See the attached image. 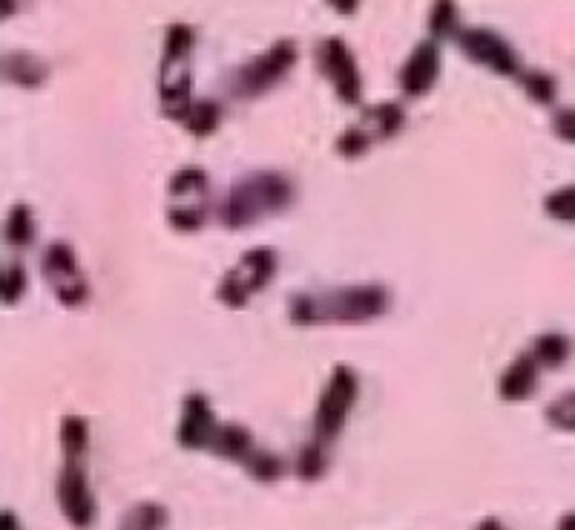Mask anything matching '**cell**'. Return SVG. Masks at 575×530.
<instances>
[{
    "mask_svg": "<svg viewBox=\"0 0 575 530\" xmlns=\"http://www.w3.org/2000/svg\"><path fill=\"white\" fill-rule=\"evenodd\" d=\"M388 295L383 286H349L328 292H306L291 297V320L297 326L365 324L386 311Z\"/></svg>",
    "mask_w": 575,
    "mask_h": 530,
    "instance_id": "cell-1",
    "label": "cell"
},
{
    "mask_svg": "<svg viewBox=\"0 0 575 530\" xmlns=\"http://www.w3.org/2000/svg\"><path fill=\"white\" fill-rule=\"evenodd\" d=\"M294 188L283 173H251L225 193L219 220L225 229H248L270 214H283L291 205Z\"/></svg>",
    "mask_w": 575,
    "mask_h": 530,
    "instance_id": "cell-2",
    "label": "cell"
},
{
    "mask_svg": "<svg viewBox=\"0 0 575 530\" xmlns=\"http://www.w3.org/2000/svg\"><path fill=\"white\" fill-rule=\"evenodd\" d=\"M193 50V30L188 23H173L164 35V55H161V107L170 118L184 121L190 110V70L188 59Z\"/></svg>",
    "mask_w": 575,
    "mask_h": 530,
    "instance_id": "cell-3",
    "label": "cell"
},
{
    "mask_svg": "<svg viewBox=\"0 0 575 530\" xmlns=\"http://www.w3.org/2000/svg\"><path fill=\"white\" fill-rule=\"evenodd\" d=\"M358 372L345 363L334 367L331 378H328V386L322 392L320 404H317V415H313V427H317V435H313V442L328 444L334 442L337 435H340L342 424L349 418L351 406L358 401Z\"/></svg>",
    "mask_w": 575,
    "mask_h": 530,
    "instance_id": "cell-4",
    "label": "cell"
},
{
    "mask_svg": "<svg viewBox=\"0 0 575 530\" xmlns=\"http://www.w3.org/2000/svg\"><path fill=\"white\" fill-rule=\"evenodd\" d=\"M277 272V254L270 248H254L245 251L239 263L222 277L219 283V300L231 306V309H242L256 292H263Z\"/></svg>",
    "mask_w": 575,
    "mask_h": 530,
    "instance_id": "cell-5",
    "label": "cell"
},
{
    "mask_svg": "<svg viewBox=\"0 0 575 530\" xmlns=\"http://www.w3.org/2000/svg\"><path fill=\"white\" fill-rule=\"evenodd\" d=\"M299 52L294 41H277L268 52L256 55L254 61H248L245 66H239L234 75V89L236 96L254 98L268 93L274 84H279L285 75L291 73L294 64H297Z\"/></svg>",
    "mask_w": 575,
    "mask_h": 530,
    "instance_id": "cell-6",
    "label": "cell"
},
{
    "mask_svg": "<svg viewBox=\"0 0 575 530\" xmlns=\"http://www.w3.org/2000/svg\"><path fill=\"white\" fill-rule=\"evenodd\" d=\"M168 220L175 231H196L207 220V177L199 168H184L170 179Z\"/></svg>",
    "mask_w": 575,
    "mask_h": 530,
    "instance_id": "cell-7",
    "label": "cell"
},
{
    "mask_svg": "<svg viewBox=\"0 0 575 530\" xmlns=\"http://www.w3.org/2000/svg\"><path fill=\"white\" fill-rule=\"evenodd\" d=\"M41 272H44V280L50 283L52 295L58 297L61 306L75 309V306L87 300V277L81 272L75 251L66 243L46 245L44 257H41Z\"/></svg>",
    "mask_w": 575,
    "mask_h": 530,
    "instance_id": "cell-8",
    "label": "cell"
},
{
    "mask_svg": "<svg viewBox=\"0 0 575 530\" xmlns=\"http://www.w3.org/2000/svg\"><path fill=\"white\" fill-rule=\"evenodd\" d=\"M317 64H320L322 75H326L334 93L342 104H360L363 98V82H360L358 61L351 55V50L342 44L340 38H326L317 46Z\"/></svg>",
    "mask_w": 575,
    "mask_h": 530,
    "instance_id": "cell-9",
    "label": "cell"
},
{
    "mask_svg": "<svg viewBox=\"0 0 575 530\" xmlns=\"http://www.w3.org/2000/svg\"><path fill=\"white\" fill-rule=\"evenodd\" d=\"M458 46L475 64L489 66L498 75H518V55L498 32L492 30H460Z\"/></svg>",
    "mask_w": 575,
    "mask_h": 530,
    "instance_id": "cell-10",
    "label": "cell"
},
{
    "mask_svg": "<svg viewBox=\"0 0 575 530\" xmlns=\"http://www.w3.org/2000/svg\"><path fill=\"white\" fill-rule=\"evenodd\" d=\"M58 505L70 524L87 530L95 522V499L89 490L87 473L81 470V462H66L58 479Z\"/></svg>",
    "mask_w": 575,
    "mask_h": 530,
    "instance_id": "cell-11",
    "label": "cell"
},
{
    "mask_svg": "<svg viewBox=\"0 0 575 530\" xmlns=\"http://www.w3.org/2000/svg\"><path fill=\"white\" fill-rule=\"evenodd\" d=\"M437 75H440V52L435 41H423L401 70V87L406 96H426L435 87Z\"/></svg>",
    "mask_w": 575,
    "mask_h": 530,
    "instance_id": "cell-12",
    "label": "cell"
},
{
    "mask_svg": "<svg viewBox=\"0 0 575 530\" xmlns=\"http://www.w3.org/2000/svg\"><path fill=\"white\" fill-rule=\"evenodd\" d=\"M179 444L188 449H202L216 438V418L204 395H190L182 406V421H179Z\"/></svg>",
    "mask_w": 575,
    "mask_h": 530,
    "instance_id": "cell-13",
    "label": "cell"
},
{
    "mask_svg": "<svg viewBox=\"0 0 575 530\" xmlns=\"http://www.w3.org/2000/svg\"><path fill=\"white\" fill-rule=\"evenodd\" d=\"M403 121H406V113H403L401 104L386 102V104H377V107H372V110L365 113L363 121L354 127L363 132L369 145H374V141L392 139L394 132L403 127Z\"/></svg>",
    "mask_w": 575,
    "mask_h": 530,
    "instance_id": "cell-14",
    "label": "cell"
},
{
    "mask_svg": "<svg viewBox=\"0 0 575 530\" xmlns=\"http://www.w3.org/2000/svg\"><path fill=\"white\" fill-rule=\"evenodd\" d=\"M535 358H518L507 372L501 375V383H498V395L503 401H524L535 392V378H539V369H535Z\"/></svg>",
    "mask_w": 575,
    "mask_h": 530,
    "instance_id": "cell-15",
    "label": "cell"
},
{
    "mask_svg": "<svg viewBox=\"0 0 575 530\" xmlns=\"http://www.w3.org/2000/svg\"><path fill=\"white\" fill-rule=\"evenodd\" d=\"M222 458H231V462H248L254 456V435L242 424H227V427L216 430V438L211 444Z\"/></svg>",
    "mask_w": 575,
    "mask_h": 530,
    "instance_id": "cell-16",
    "label": "cell"
},
{
    "mask_svg": "<svg viewBox=\"0 0 575 530\" xmlns=\"http://www.w3.org/2000/svg\"><path fill=\"white\" fill-rule=\"evenodd\" d=\"M7 78L21 87H38L46 78V64L30 52H15L7 59Z\"/></svg>",
    "mask_w": 575,
    "mask_h": 530,
    "instance_id": "cell-17",
    "label": "cell"
},
{
    "mask_svg": "<svg viewBox=\"0 0 575 530\" xmlns=\"http://www.w3.org/2000/svg\"><path fill=\"white\" fill-rule=\"evenodd\" d=\"M87 421L78 418V415H66V418L61 421V447H64L66 462H81L84 449H87Z\"/></svg>",
    "mask_w": 575,
    "mask_h": 530,
    "instance_id": "cell-18",
    "label": "cell"
},
{
    "mask_svg": "<svg viewBox=\"0 0 575 530\" xmlns=\"http://www.w3.org/2000/svg\"><path fill=\"white\" fill-rule=\"evenodd\" d=\"M3 236H7V243L15 245V248L32 243V236H35V220H32L30 205H23V202L12 205V211H9V220H7V229H3Z\"/></svg>",
    "mask_w": 575,
    "mask_h": 530,
    "instance_id": "cell-19",
    "label": "cell"
},
{
    "mask_svg": "<svg viewBox=\"0 0 575 530\" xmlns=\"http://www.w3.org/2000/svg\"><path fill=\"white\" fill-rule=\"evenodd\" d=\"M219 118H222V110H219L216 102H193L188 116H184V127L193 136H207L219 127Z\"/></svg>",
    "mask_w": 575,
    "mask_h": 530,
    "instance_id": "cell-20",
    "label": "cell"
},
{
    "mask_svg": "<svg viewBox=\"0 0 575 530\" xmlns=\"http://www.w3.org/2000/svg\"><path fill=\"white\" fill-rule=\"evenodd\" d=\"M455 21H458V9H455V0H435L429 15V32L432 38H446L455 30Z\"/></svg>",
    "mask_w": 575,
    "mask_h": 530,
    "instance_id": "cell-21",
    "label": "cell"
},
{
    "mask_svg": "<svg viewBox=\"0 0 575 530\" xmlns=\"http://www.w3.org/2000/svg\"><path fill=\"white\" fill-rule=\"evenodd\" d=\"M532 358L539 363H546V367H558V363L567 358V340L561 338V335H544V338H539V343H535Z\"/></svg>",
    "mask_w": 575,
    "mask_h": 530,
    "instance_id": "cell-22",
    "label": "cell"
},
{
    "mask_svg": "<svg viewBox=\"0 0 575 530\" xmlns=\"http://www.w3.org/2000/svg\"><path fill=\"white\" fill-rule=\"evenodd\" d=\"M322 449H326V444L311 442L306 449H302V453H299L297 473L302 476V479H308V481L320 479L322 470H326V456H322Z\"/></svg>",
    "mask_w": 575,
    "mask_h": 530,
    "instance_id": "cell-23",
    "label": "cell"
},
{
    "mask_svg": "<svg viewBox=\"0 0 575 530\" xmlns=\"http://www.w3.org/2000/svg\"><path fill=\"white\" fill-rule=\"evenodd\" d=\"M546 214L555 216L561 222H575V188H561V191L550 193L544 202Z\"/></svg>",
    "mask_w": 575,
    "mask_h": 530,
    "instance_id": "cell-24",
    "label": "cell"
},
{
    "mask_svg": "<svg viewBox=\"0 0 575 530\" xmlns=\"http://www.w3.org/2000/svg\"><path fill=\"white\" fill-rule=\"evenodd\" d=\"M245 467L251 470V476L259 481H274L283 473V462L277 456H270L265 449H254V456L245 462Z\"/></svg>",
    "mask_w": 575,
    "mask_h": 530,
    "instance_id": "cell-25",
    "label": "cell"
},
{
    "mask_svg": "<svg viewBox=\"0 0 575 530\" xmlns=\"http://www.w3.org/2000/svg\"><path fill=\"white\" fill-rule=\"evenodd\" d=\"M521 84H524L526 93H530V96L535 98L539 104H546V102H553V98H555V82L550 78V75L524 73V75H521Z\"/></svg>",
    "mask_w": 575,
    "mask_h": 530,
    "instance_id": "cell-26",
    "label": "cell"
},
{
    "mask_svg": "<svg viewBox=\"0 0 575 530\" xmlns=\"http://www.w3.org/2000/svg\"><path fill=\"white\" fill-rule=\"evenodd\" d=\"M546 418L553 421L555 427L575 430V392L564 395L561 401H555L550 410H546Z\"/></svg>",
    "mask_w": 575,
    "mask_h": 530,
    "instance_id": "cell-27",
    "label": "cell"
},
{
    "mask_svg": "<svg viewBox=\"0 0 575 530\" xmlns=\"http://www.w3.org/2000/svg\"><path fill=\"white\" fill-rule=\"evenodd\" d=\"M23 286H26V274H23V265L21 263H9L7 286H3V300H7V306H15L18 297L23 295Z\"/></svg>",
    "mask_w": 575,
    "mask_h": 530,
    "instance_id": "cell-28",
    "label": "cell"
},
{
    "mask_svg": "<svg viewBox=\"0 0 575 530\" xmlns=\"http://www.w3.org/2000/svg\"><path fill=\"white\" fill-rule=\"evenodd\" d=\"M555 132H558L561 139L575 141V110L558 113V118H555Z\"/></svg>",
    "mask_w": 575,
    "mask_h": 530,
    "instance_id": "cell-29",
    "label": "cell"
},
{
    "mask_svg": "<svg viewBox=\"0 0 575 530\" xmlns=\"http://www.w3.org/2000/svg\"><path fill=\"white\" fill-rule=\"evenodd\" d=\"M326 3L331 9H337L340 15H351V12L360 7V0H326Z\"/></svg>",
    "mask_w": 575,
    "mask_h": 530,
    "instance_id": "cell-30",
    "label": "cell"
},
{
    "mask_svg": "<svg viewBox=\"0 0 575 530\" xmlns=\"http://www.w3.org/2000/svg\"><path fill=\"white\" fill-rule=\"evenodd\" d=\"M3 530H21V524H18V519H15V513H12V510H7V513H3Z\"/></svg>",
    "mask_w": 575,
    "mask_h": 530,
    "instance_id": "cell-31",
    "label": "cell"
},
{
    "mask_svg": "<svg viewBox=\"0 0 575 530\" xmlns=\"http://www.w3.org/2000/svg\"><path fill=\"white\" fill-rule=\"evenodd\" d=\"M478 530H503L501 522L498 519H483L481 524H478Z\"/></svg>",
    "mask_w": 575,
    "mask_h": 530,
    "instance_id": "cell-32",
    "label": "cell"
},
{
    "mask_svg": "<svg viewBox=\"0 0 575 530\" xmlns=\"http://www.w3.org/2000/svg\"><path fill=\"white\" fill-rule=\"evenodd\" d=\"M561 530H575V516H567V519L561 522Z\"/></svg>",
    "mask_w": 575,
    "mask_h": 530,
    "instance_id": "cell-33",
    "label": "cell"
},
{
    "mask_svg": "<svg viewBox=\"0 0 575 530\" xmlns=\"http://www.w3.org/2000/svg\"><path fill=\"white\" fill-rule=\"evenodd\" d=\"M125 530H132V528H130V524H125Z\"/></svg>",
    "mask_w": 575,
    "mask_h": 530,
    "instance_id": "cell-34",
    "label": "cell"
}]
</instances>
